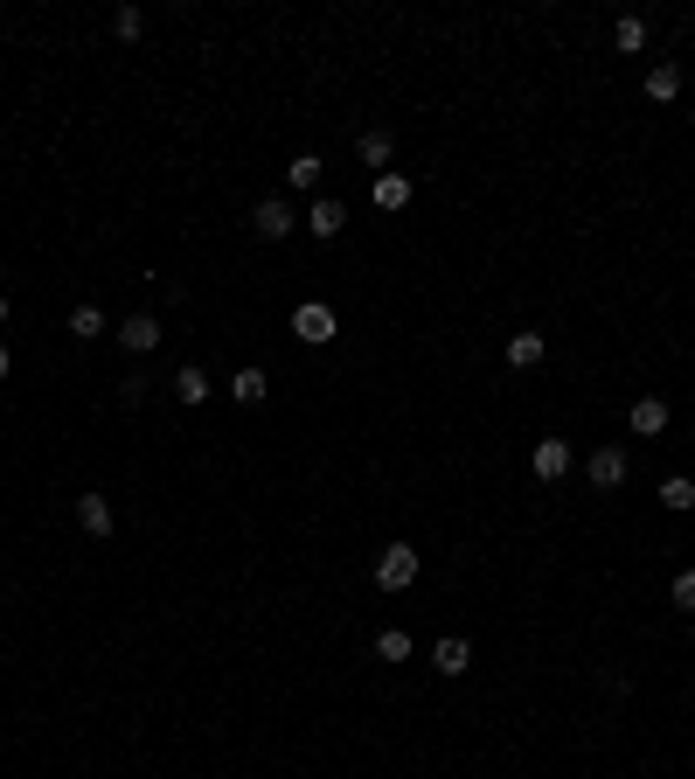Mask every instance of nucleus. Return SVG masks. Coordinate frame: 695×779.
<instances>
[{"label":"nucleus","mask_w":695,"mask_h":779,"mask_svg":"<svg viewBox=\"0 0 695 779\" xmlns=\"http://www.w3.org/2000/svg\"><path fill=\"white\" fill-rule=\"evenodd\" d=\"M417 571H424V557H417L411 543H390V550L376 557V585H383V592H404V585H417Z\"/></svg>","instance_id":"f257e3e1"},{"label":"nucleus","mask_w":695,"mask_h":779,"mask_svg":"<svg viewBox=\"0 0 695 779\" xmlns=\"http://www.w3.org/2000/svg\"><path fill=\"white\" fill-rule=\"evenodd\" d=\"M292 334H299L306 348H327V341H334V307H320V300H306V307L292 313Z\"/></svg>","instance_id":"f03ea898"},{"label":"nucleus","mask_w":695,"mask_h":779,"mask_svg":"<svg viewBox=\"0 0 695 779\" xmlns=\"http://www.w3.org/2000/svg\"><path fill=\"white\" fill-rule=\"evenodd\" d=\"M292 223H299V216H292V202H285V195L258 202V216H251V230H258L265 244H285V237H292Z\"/></svg>","instance_id":"7ed1b4c3"},{"label":"nucleus","mask_w":695,"mask_h":779,"mask_svg":"<svg viewBox=\"0 0 695 779\" xmlns=\"http://www.w3.org/2000/svg\"><path fill=\"white\" fill-rule=\"evenodd\" d=\"M306 230H313V237H341V230H348V202L320 195V202L306 209Z\"/></svg>","instance_id":"20e7f679"},{"label":"nucleus","mask_w":695,"mask_h":779,"mask_svg":"<svg viewBox=\"0 0 695 779\" xmlns=\"http://www.w3.org/2000/svg\"><path fill=\"white\" fill-rule=\"evenodd\" d=\"M584 473H591V487H619L626 480V446H598Z\"/></svg>","instance_id":"39448f33"},{"label":"nucleus","mask_w":695,"mask_h":779,"mask_svg":"<svg viewBox=\"0 0 695 779\" xmlns=\"http://www.w3.org/2000/svg\"><path fill=\"white\" fill-rule=\"evenodd\" d=\"M626 425H633L640 439H654V432H668V404H661V397H633V411H626Z\"/></svg>","instance_id":"423d86ee"},{"label":"nucleus","mask_w":695,"mask_h":779,"mask_svg":"<svg viewBox=\"0 0 695 779\" xmlns=\"http://www.w3.org/2000/svg\"><path fill=\"white\" fill-rule=\"evenodd\" d=\"M119 341H126L133 355H146V348H160V320H153V313H133V320L119 327Z\"/></svg>","instance_id":"0eeeda50"},{"label":"nucleus","mask_w":695,"mask_h":779,"mask_svg":"<svg viewBox=\"0 0 695 779\" xmlns=\"http://www.w3.org/2000/svg\"><path fill=\"white\" fill-rule=\"evenodd\" d=\"M77 522H84L91 536H112V501H105V494H77Z\"/></svg>","instance_id":"6e6552de"},{"label":"nucleus","mask_w":695,"mask_h":779,"mask_svg":"<svg viewBox=\"0 0 695 779\" xmlns=\"http://www.w3.org/2000/svg\"><path fill=\"white\" fill-rule=\"evenodd\" d=\"M320 174H327V160L320 154H299L292 167H285V181H292V195H313L320 188Z\"/></svg>","instance_id":"1a4fd4ad"},{"label":"nucleus","mask_w":695,"mask_h":779,"mask_svg":"<svg viewBox=\"0 0 695 779\" xmlns=\"http://www.w3.org/2000/svg\"><path fill=\"white\" fill-rule=\"evenodd\" d=\"M536 473H543V480H563V473H570V446H563V439H536Z\"/></svg>","instance_id":"9d476101"},{"label":"nucleus","mask_w":695,"mask_h":779,"mask_svg":"<svg viewBox=\"0 0 695 779\" xmlns=\"http://www.w3.org/2000/svg\"><path fill=\"white\" fill-rule=\"evenodd\" d=\"M647 98H654V105L682 98V70H675V63H654V70H647Z\"/></svg>","instance_id":"9b49d317"},{"label":"nucleus","mask_w":695,"mask_h":779,"mask_svg":"<svg viewBox=\"0 0 695 779\" xmlns=\"http://www.w3.org/2000/svg\"><path fill=\"white\" fill-rule=\"evenodd\" d=\"M404 202H411V174H397V167L376 174V209H404Z\"/></svg>","instance_id":"f8f14e48"},{"label":"nucleus","mask_w":695,"mask_h":779,"mask_svg":"<svg viewBox=\"0 0 695 779\" xmlns=\"http://www.w3.org/2000/svg\"><path fill=\"white\" fill-rule=\"evenodd\" d=\"M543 348H550L543 334H508V369H536V362H543Z\"/></svg>","instance_id":"ddd939ff"},{"label":"nucleus","mask_w":695,"mask_h":779,"mask_svg":"<svg viewBox=\"0 0 695 779\" xmlns=\"http://www.w3.org/2000/svg\"><path fill=\"white\" fill-rule=\"evenodd\" d=\"M431 661H438V675H466V668H473V647H466V640H438Z\"/></svg>","instance_id":"4468645a"},{"label":"nucleus","mask_w":695,"mask_h":779,"mask_svg":"<svg viewBox=\"0 0 695 779\" xmlns=\"http://www.w3.org/2000/svg\"><path fill=\"white\" fill-rule=\"evenodd\" d=\"M661 508H668V515H689V508H695V480L668 473V480H661Z\"/></svg>","instance_id":"2eb2a0df"},{"label":"nucleus","mask_w":695,"mask_h":779,"mask_svg":"<svg viewBox=\"0 0 695 779\" xmlns=\"http://www.w3.org/2000/svg\"><path fill=\"white\" fill-rule=\"evenodd\" d=\"M362 167H376V174H390V160H397V147H390V133H362Z\"/></svg>","instance_id":"dca6fc26"},{"label":"nucleus","mask_w":695,"mask_h":779,"mask_svg":"<svg viewBox=\"0 0 695 779\" xmlns=\"http://www.w3.org/2000/svg\"><path fill=\"white\" fill-rule=\"evenodd\" d=\"M265 390H272V383H265V369H237V383H230V397H237V404H265Z\"/></svg>","instance_id":"f3484780"},{"label":"nucleus","mask_w":695,"mask_h":779,"mask_svg":"<svg viewBox=\"0 0 695 779\" xmlns=\"http://www.w3.org/2000/svg\"><path fill=\"white\" fill-rule=\"evenodd\" d=\"M612 42H619L626 56H633V49H647V21H640V14H619V28H612Z\"/></svg>","instance_id":"a211bd4d"},{"label":"nucleus","mask_w":695,"mask_h":779,"mask_svg":"<svg viewBox=\"0 0 695 779\" xmlns=\"http://www.w3.org/2000/svg\"><path fill=\"white\" fill-rule=\"evenodd\" d=\"M174 397H181V404H202V397H209V376H202V369L188 362V369L174 376Z\"/></svg>","instance_id":"6ab92c4d"},{"label":"nucleus","mask_w":695,"mask_h":779,"mask_svg":"<svg viewBox=\"0 0 695 779\" xmlns=\"http://www.w3.org/2000/svg\"><path fill=\"white\" fill-rule=\"evenodd\" d=\"M376 654H383V661H411V633H404V626L376 633Z\"/></svg>","instance_id":"aec40b11"},{"label":"nucleus","mask_w":695,"mask_h":779,"mask_svg":"<svg viewBox=\"0 0 695 779\" xmlns=\"http://www.w3.org/2000/svg\"><path fill=\"white\" fill-rule=\"evenodd\" d=\"M70 334H77V341H98V334H105V313H98V307H77V313H70Z\"/></svg>","instance_id":"412c9836"},{"label":"nucleus","mask_w":695,"mask_h":779,"mask_svg":"<svg viewBox=\"0 0 695 779\" xmlns=\"http://www.w3.org/2000/svg\"><path fill=\"white\" fill-rule=\"evenodd\" d=\"M112 35H119V42H139V35H146V14H139V7H119V14H112Z\"/></svg>","instance_id":"4be33fe9"},{"label":"nucleus","mask_w":695,"mask_h":779,"mask_svg":"<svg viewBox=\"0 0 695 779\" xmlns=\"http://www.w3.org/2000/svg\"><path fill=\"white\" fill-rule=\"evenodd\" d=\"M668 592H675V606H682V613H695V571H675V585H668Z\"/></svg>","instance_id":"5701e85b"},{"label":"nucleus","mask_w":695,"mask_h":779,"mask_svg":"<svg viewBox=\"0 0 695 779\" xmlns=\"http://www.w3.org/2000/svg\"><path fill=\"white\" fill-rule=\"evenodd\" d=\"M0 383H7V341H0Z\"/></svg>","instance_id":"b1692460"},{"label":"nucleus","mask_w":695,"mask_h":779,"mask_svg":"<svg viewBox=\"0 0 695 779\" xmlns=\"http://www.w3.org/2000/svg\"><path fill=\"white\" fill-rule=\"evenodd\" d=\"M0 327H7V300H0Z\"/></svg>","instance_id":"393cba45"}]
</instances>
